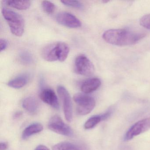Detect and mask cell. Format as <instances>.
<instances>
[{
    "instance_id": "obj_1",
    "label": "cell",
    "mask_w": 150,
    "mask_h": 150,
    "mask_svg": "<svg viewBox=\"0 0 150 150\" xmlns=\"http://www.w3.org/2000/svg\"><path fill=\"white\" fill-rule=\"evenodd\" d=\"M145 36L143 33H135L123 29L109 30L103 35V38L107 43L118 46L134 44Z\"/></svg>"
},
{
    "instance_id": "obj_2",
    "label": "cell",
    "mask_w": 150,
    "mask_h": 150,
    "mask_svg": "<svg viewBox=\"0 0 150 150\" xmlns=\"http://www.w3.org/2000/svg\"><path fill=\"white\" fill-rule=\"evenodd\" d=\"M2 13L12 34L16 36H22L24 31V21L22 16L16 12L6 8L2 9Z\"/></svg>"
},
{
    "instance_id": "obj_3",
    "label": "cell",
    "mask_w": 150,
    "mask_h": 150,
    "mask_svg": "<svg viewBox=\"0 0 150 150\" xmlns=\"http://www.w3.org/2000/svg\"><path fill=\"white\" fill-rule=\"evenodd\" d=\"M73 99L77 105V113L81 115L89 114L95 107L94 99L86 94L78 93L74 95Z\"/></svg>"
},
{
    "instance_id": "obj_4",
    "label": "cell",
    "mask_w": 150,
    "mask_h": 150,
    "mask_svg": "<svg viewBox=\"0 0 150 150\" xmlns=\"http://www.w3.org/2000/svg\"><path fill=\"white\" fill-rule=\"evenodd\" d=\"M74 71L77 74L89 76L94 72V66L90 59L84 55H79L74 62Z\"/></svg>"
},
{
    "instance_id": "obj_5",
    "label": "cell",
    "mask_w": 150,
    "mask_h": 150,
    "mask_svg": "<svg viewBox=\"0 0 150 150\" xmlns=\"http://www.w3.org/2000/svg\"><path fill=\"white\" fill-rule=\"evenodd\" d=\"M48 128L51 130L59 135L71 137L73 131L71 128L65 123L58 115L52 117L49 121Z\"/></svg>"
},
{
    "instance_id": "obj_6",
    "label": "cell",
    "mask_w": 150,
    "mask_h": 150,
    "mask_svg": "<svg viewBox=\"0 0 150 150\" xmlns=\"http://www.w3.org/2000/svg\"><path fill=\"white\" fill-rule=\"evenodd\" d=\"M57 90L63 104L65 117L67 121L71 122L73 119V108L70 94L66 88L62 86H58Z\"/></svg>"
},
{
    "instance_id": "obj_7",
    "label": "cell",
    "mask_w": 150,
    "mask_h": 150,
    "mask_svg": "<svg viewBox=\"0 0 150 150\" xmlns=\"http://www.w3.org/2000/svg\"><path fill=\"white\" fill-rule=\"evenodd\" d=\"M150 129V117L145 118L135 123L127 131L124 139L127 141Z\"/></svg>"
},
{
    "instance_id": "obj_8",
    "label": "cell",
    "mask_w": 150,
    "mask_h": 150,
    "mask_svg": "<svg viewBox=\"0 0 150 150\" xmlns=\"http://www.w3.org/2000/svg\"><path fill=\"white\" fill-rule=\"evenodd\" d=\"M59 24L71 28H76L81 27V23L75 16L67 12H61L56 17Z\"/></svg>"
},
{
    "instance_id": "obj_9",
    "label": "cell",
    "mask_w": 150,
    "mask_h": 150,
    "mask_svg": "<svg viewBox=\"0 0 150 150\" xmlns=\"http://www.w3.org/2000/svg\"><path fill=\"white\" fill-rule=\"evenodd\" d=\"M42 100L51 106L53 108L58 110L59 108V103L57 96L53 90L49 88L42 89L40 94Z\"/></svg>"
},
{
    "instance_id": "obj_10",
    "label": "cell",
    "mask_w": 150,
    "mask_h": 150,
    "mask_svg": "<svg viewBox=\"0 0 150 150\" xmlns=\"http://www.w3.org/2000/svg\"><path fill=\"white\" fill-rule=\"evenodd\" d=\"M101 84L100 80L98 78L88 79L82 83L81 89L84 93L88 94L97 90Z\"/></svg>"
},
{
    "instance_id": "obj_11",
    "label": "cell",
    "mask_w": 150,
    "mask_h": 150,
    "mask_svg": "<svg viewBox=\"0 0 150 150\" xmlns=\"http://www.w3.org/2000/svg\"><path fill=\"white\" fill-rule=\"evenodd\" d=\"M42 56L43 59L48 62L57 61L56 52V43H51L45 46L42 50Z\"/></svg>"
},
{
    "instance_id": "obj_12",
    "label": "cell",
    "mask_w": 150,
    "mask_h": 150,
    "mask_svg": "<svg viewBox=\"0 0 150 150\" xmlns=\"http://www.w3.org/2000/svg\"><path fill=\"white\" fill-rule=\"evenodd\" d=\"M22 106L26 111L34 115L39 110V102L35 97L29 96L24 99L22 102Z\"/></svg>"
},
{
    "instance_id": "obj_13",
    "label": "cell",
    "mask_w": 150,
    "mask_h": 150,
    "mask_svg": "<svg viewBox=\"0 0 150 150\" xmlns=\"http://www.w3.org/2000/svg\"><path fill=\"white\" fill-rule=\"evenodd\" d=\"M30 79L28 73H24L18 75L8 83V86L14 88H21L28 84Z\"/></svg>"
},
{
    "instance_id": "obj_14",
    "label": "cell",
    "mask_w": 150,
    "mask_h": 150,
    "mask_svg": "<svg viewBox=\"0 0 150 150\" xmlns=\"http://www.w3.org/2000/svg\"><path fill=\"white\" fill-rule=\"evenodd\" d=\"M56 52L58 60L64 62L67 58L70 52L69 45L64 42L56 43Z\"/></svg>"
},
{
    "instance_id": "obj_15",
    "label": "cell",
    "mask_w": 150,
    "mask_h": 150,
    "mask_svg": "<svg viewBox=\"0 0 150 150\" xmlns=\"http://www.w3.org/2000/svg\"><path fill=\"white\" fill-rule=\"evenodd\" d=\"M43 130V126L39 123H34L26 127L23 132L22 137L23 139L28 138L32 135L41 132Z\"/></svg>"
},
{
    "instance_id": "obj_16",
    "label": "cell",
    "mask_w": 150,
    "mask_h": 150,
    "mask_svg": "<svg viewBox=\"0 0 150 150\" xmlns=\"http://www.w3.org/2000/svg\"><path fill=\"white\" fill-rule=\"evenodd\" d=\"M52 149V150H84L80 146L69 142L58 143L53 146Z\"/></svg>"
},
{
    "instance_id": "obj_17",
    "label": "cell",
    "mask_w": 150,
    "mask_h": 150,
    "mask_svg": "<svg viewBox=\"0 0 150 150\" xmlns=\"http://www.w3.org/2000/svg\"><path fill=\"white\" fill-rule=\"evenodd\" d=\"M4 2L9 6L21 10L28 9L31 5L30 1H5Z\"/></svg>"
},
{
    "instance_id": "obj_18",
    "label": "cell",
    "mask_w": 150,
    "mask_h": 150,
    "mask_svg": "<svg viewBox=\"0 0 150 150\" xmlns=\"http://www.w3.org/2000/svg\"><path fill=\"white\" fill-rule=\"evenodd\" d=\"M19 60L24 65H30L34 62V58L32 54L27 50L21 51L19 53Z\"/></svg>"
},
{
    "instance_id": "obj_19",
    "label": "cell",
    "mask_w": 150,
    "mask_h": 150,
    "mask_svg": "<svg viewBox=\"0 0 150 150\" xmlns=\"http://www.w3.org/2000/svg\"><path fill=\"white\" fill-rule=\"evenodd\" d=\"M102 121L101 115L93 116L86 122L84 124V128L86 129H93Z\"/></svg>"
},
{
    "instance_id": "obj_20",
    "label": "cell",
    "mask_w": 150,
    "mask_h": 150,
    "mask_svg": "<svg viewBox=\"0 0 150 150\" xmlns=\"http://www.w3.org/2000/svg\"><path fill=\"white\" fill-rule=\"evenodd\" d=\"M42 7L44 11L47 14H52L54 13L56 9L55 5L48 1H44L42 3Z\"/></svg>"
},
{
    "instance_id": "obj_21",
    "label": "cell",
    "mask_w": 150,
    "mask_h": 150,
    "mask_svg": "<svg viewBox=\"0 0 150 150\" xmlns=\"http://www.w3.org/2000/svg\"><path fill=\"white\" fill-rule=\"evenodd\" d=\"M61 2L65 6L71 7L78 9L83 8V5L79 1H61Z\"/></svg>"
},
{
    "instance_id": "obj_22",
    "label": "cell",
    "mask_w": 150,
    "mask_h": 150,
    "mask_svg": "<svg viewBox=\"0 0 150 150\" xmlns=\"http://www.w3.org/2000/svg\"><path fill=\"white\" fill-rule=\"evenodd\" d=\"M139 23L142 27L150 30V14L144 16L140 19Z\"/></svg>"
},
{
    "instance_id": "obj_23",
    "label": "cell",
    "mask_w": 150,
    "mask_h": 150,
    "mask_svg": "<svg viewBox=\"0 0 150 150\" xmlns=\"http://www.w3.org/2000/svg\"><path fill=\"white\" fill-rule=\"evenodd\" d=\"M8 45V42L6 39L1 38L0 40V51L1 52L5 50Z\"/></svg>"
},
{
    "instance_id": "obj_24",
    "label": "cell",
    "mask_w": 150,
    "mask_h": 150,
    "mask_svg": "<svg viewBox=\"0 0 150 150\" xmlns=\"http://www.w3.org/2000/svg\"><path fill=\"white\" fill-rule=\"evenodd\" d=\"M111 113H112V110H109L107 112L101 115L102 121H104V120L108 119L111 115Z\"/></svg>"
},
{
    "instance_id": "obj_25",
    "label": "cell",
    "mask_w": 150,
    "mask_h": 150,
    "mask_svg": "<svg viewBox=\"0 0 150 150\" xmlns=\"http://www.w3.org/2000/svg\"><path fill=\"white\" fill-rule=\"evenodd\" d=\"M8 147V144L6 142H1L0 150H6Z\"/></svg>"
},
{
    "instance_id": "obj_26",
    "label": "cell",
    "mask_w": 150,
    "mask_h": 150,
    "mask_svg": "<svg viewBox=\"0 0 150 150\" xmlns=\"http://www.w3.org/2000/svg\"><path fill=\"white\" fill-rule=\"evenodd\" d=\"M35 150H50V149L45 146L40 145L38 146Z\"/></svg>"
},
{
    "instance_id": "obj_27",
    "label": "cell",
    "mask_w": 150,
    "mask_h": 150,
    "mask_svg": "<svg viewBox=\"0 0 150 150\" xmlns=\"http://www.w3.org/2000/svg\"><path fill=\"white\" fill-rule=\"evenodd\" d=\"M21 115L22 112H20V111H18V112H16V113L14 114V117L15 118H19Z\"/></svg>"
}]
</instances>
